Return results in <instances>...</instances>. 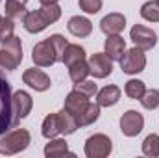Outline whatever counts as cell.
I'll use <instances>...</instances> for the list:
<instances>
[{
  "mask_svg": "<svg viewBox=\"0 0 159 158\" xmlns=\"http://www.w3.org/2000/svg\"><path fill=\"white\" fill-rule=\"evenodd\" d=\"M144 128V117L143 114H139L137 110H128L126 114H122L120 117V130L124 136L128 138H135L143 132Z\"/></svg>",
  "mask_w": 159,
  "mask_h": 158,
  "instance_id": "ba28073f",
  "label": "cell"
},
{
  "mask_svg": "<svg viewBox=\"0 0 159 158\" xmlns=\"http://www.w3.org/2000/svg\"><path fill=\"white\" fill-rule=\"evenodd\" d=\"M69 32L74 36V37H89L91 32H93V22L87 19V17H70L69 19V24H67Z\"/></svg>",
  "mask_w": 159,
  "mask_h": 158,
  "instance_id": "5bb4252c",
  "label": "cell"
},
{
  "mask_svg": "<svg viewBox=\"0 0 159 158\" xmlns=\"http://www.w3.org/2000/svg\"><path fill=\"white\" fill-rule=\"evenodd\" d=\"M74 89H78L80 93H83L85 97H94L96 95V91H98V87H96V84L93 82V80H81V82H76L74 84Z\"/></svg>",
  "mask_w": 159,
  "mask_h": 158,
  "instance_id": "1f68e13d",
  "label": "cell"
},
{
  "mask_svg": "<svg viewBox=\"0 0 159 158\" xmlns=\"http://www.w3.org/2000/svg\"><path fill=\"white\" fill-rule=\"evenodd\" d=\"M141 17L148 22H159V2L148 0L141 6Z\"/></svg>",
  "mask_w": 159,
  "mask_h": 158,
  "instance_id": "cb8c5ba5",
  "label": "cell"
},
{
  "mask_svg": "<svg viewBox=\"0 0 159 158\" xmlns=\"http://www.w3.org/2000/svg\"><path fill=\"white\" fill-rule=\"evenodd\" d=\"M87 102H89V97H85L83 93H80L78 89H72L69 95H67V99H65V110H69L70 114H74V116H78L80 112L87 106Z\"/></svg>",
  "mask_w": 159,
  "mask_h": 158,
  "instance_id": "2e32d148",
  "label": "cell"
},
{
  "mask_svg": "<svg viewBox=\"0 0 159 158\" xmlns=\"http://www.w3.org/2000/svg\"><path fill=\"white\" fill-rule=\"evenodd\" d=\"M157 2H159V0H157Z\"/></svg>",
  "mask_w": 159,
  "mask_h": 158,
  "instance_id": "74e56055",
  "label": "cell"
},
{
  "mask_svg": "<svg viewBox=\"0 0 159 158\" xmlns=\"http://www.w3.org/2000/svg\"><path fill=\"white\" fill-rule=\"evenodd\" d=\"M98 117H100L98 102H87V106L76 116V121H78V126H89L94 121H98Z\"/></svg>",
  "mask_w": 159,
  "mask_h": 158,
  "instance_id": "ac0fdd59",
  "label": "cell"
},
{
  "mask_svg": "<svg viewBox=\"0 0 159 158\" xmlns=\"http://www.w3.org/2000/svg\"><path fill=\"white\" fill-rule=\"evenodd\" d=\"M139 101L146 110H156L159 106V89H146Z\"/></svg>",
  "mask_w": 159,
  "mask_h": 158,
  "instance_id": "f1b7e54d",
  "label": "cell"
},
{
  "mask_svg": "<svg viewBox=\"0 0 159 158\" xmlns=\"http://www.w3.org/2000/svg\"><path fill=\"white\" fill-rule=\"evenodd\" d=\"M22 82H24L26 86H30L32 89H35V91H46V89H50V86H52L50 77H48L44 71L35 69V67L24 71V75H22Z\"/></svg>",
  "mask_w": 159,
  "mask_h": 158,
  "instance_id": "30bf717a",
  "label": "cell"
},
{
  "mask_svg": "<svg viewBox=\"0 0 159 158\" xmlns=\"http://www.w3.org/2000/svg\"><path fill=\"white\" fill-rule=\"evenodd\" d=\"M144 91H146V86H144V82H141V80H128L126 82V86H124V93L129 97V99H135V101H139L143 95H144Z\"/></svg>",
  "mask_w": 159,
  "mask_h": 158,
  "instance_id": "d4e9b609",
  "label": "cell"
},
{
  "mask_svg": "<svg viewBox=\"0 0 159 158\" xmlns=\"http://www.w3.org/2000/svg\"><path fill=\"white\" fill-rule=\"evenodd\" d=\"M32 60H34V63H35L37 67H52L56 62H59V58H57V54H56V50H54L50 39L39 41V43L34 47V50H32Z\"/></svg>",
  "mask_w": 159,
  "mask_h": 158,
  "instance_id": "5b68a950",
  "label": "cell"
},
{
  "mask_svg": "<svg viewBox=\"0 0 159 158\" xmlns=\"http://www.w3.org/2000/svg\"><path fill=\"white\" fill-rule=\"evenodd\" d=\"M26 4L28 0H6V17H9L15 22H22L26 17Z\"/></svg>",
  "mask_w": 159,
  "mask_h": 158,
  "instance_id": "e0dca14e",
  "label": "cell"
},
{
  "mask_svg": "<svg viewBox=\"0 0 159 158\" xmlns=\"http://www.w3.org/2000/svg\"><path fill=\"white\" fill-rule=\"evenodd\" d=\"M102 0H78V6L80 9H83L85 13H89V15H94V13H98L100 9H102Z\"/></svg>",
  "mask_w": 159,
  "mask_h": 158,
  "instance_id": "836d02e7",
  "label": "cell"
},
{
  "mask_svg": "<svg viewBox=\"0 0 159 158\" xmlns=\"http://www.w3.org/2000/svg\"><path fill=\"white\" fill-rule=\"evenodd\" d=\"M43 6H50V4H57V0H39Z\"/></svg>",
  "mask_w": 159,
  "mask_h": 158,
  "instance_id": "e575fe53",
  "label": "cell"
},
{
  "mask_svg": "<svg viewBox=\"0 0 159 158\" xmlns=\"http://www.w3.org/2000/svg\"><path fill=\"white\" fill-rule=\"evenodd\" d=\"M63 155H72L69 151V145L65 140L59 138H52L46 145H44V156L46 158H54V156H63Z\"/></svg>",
  "mask_w": 159,
  "mask_h": 158,
  "instance_id": "ffe728a7",
  "label": "cell"
},
{
  "mask_svg": "<svg viewBox=\"0 0 159 158\" xmlns=\"http://www.w3.org/2000/svg\"><path fill=\"white\" fill-rule=\"evenodd\" d=\"M120 87L119 86H106L100 91H96V102L100 108H109L115 106L120 101Z\"/></svg>",
  "mask_w": 159,
  "mask_h": 158,
  "instance_id": "7c38bea8",
  "label": "cell"
},
{
  "mask_svg": "<svg viewBox=\"0 0 159 158\" xmlns=\"http://www.w3.org/2000/svg\"><path fill=\"white\" fill-rule=\"evenodd\" d=\"M57 117H59V126H61V134H65V136H70V134H74L76 130H78V121H76V116L74 114H70L69 110H61V112H57Z\"/></svg>",
  "mask_w": 159,
  "mask_h": 158,
  "instance_id": "44dd1931",
  "label": "cell"
},
{
  "mask_svg": "<svg viewBox=\"0 0 159 158\" xmlns=\"http://www.w3.org/2000/svg\"><path fill=\"white\" fill-rule=\"evenodd\" d=\"M89 69L94 78H106L113 73V60L106 52H94L89 58Z\"/></svg>",
  "mask_w": 159,
  "mask_h": 158,
  "instance_id": "9c48e42d",
  "label": "cell"
},
{
  "mask_svg": "<svg viewBox=\"0 0 159 158\" xmlns=\"http://www.w3.org/2000/svg\"><path fill=\"white\" fill-rule=\"evenodd\" d=\"M41 13L44 15V19L48 21V24H54L59 21L61 17V7L57 4H50V6H43L41 7Z\"/></svg>",
  "mask_w": 159,
  "mask_h": 158,
  "instance_id": "f546056e",
  "label": "cell"
},
{
  "mask_svg": "<svg viewBox=\"0 0 159 158\" xmlns=\"http://www.w3.org/2000/svg\"><path fill=\"white\" fill-rule=\"evenodd\" d=\"M129 37L141 50H152L157 45V34L144 24H135L129 32Z\"/></svg>",
  "mask_w": 159,
  "mask_h": 158,
  "instance_id": "52a82bcc",
  "label": "cell"
},
{
  "mask_svg": "<svg viewBox=\"0 0 159 158\" xmlns=\"http://www.w3.org/2000/svg\"><path fill=\"white\" fill-rule=\"evenodd\" d=\"M124 50H126V41H124V37H120L119 34L117 36H107V39L104 43V52L109 56V60L120 62Z\"/></svg>",
  "mask_w": 159,
  "mask_h": 158,
  "instance_id": "4fadbf2b",
  "label": "cell"
},
{
  "mask_svg": "<svg viewBox=\"0 0 159 158\" xmlns=\"http://www.w3.org/2000/svg\"><path fill=\"white\" fill-rule=\"evenodd\" d=\"M15 32V21H11L9 17H2L0 21V43L9 39Z\"/></svg>",
  "mask_w": 159,
  "mask_h": 158,
  "instance_id": "4dcf8cb0",
  "label": "cell"
},
{
  "mask_svg": "<svg viewBox=\"0 0 159 158\" xmlns=\"http://www.w3.org/2000/svg\"><path fill=\"white\" fill-rule=\"evenodd\" d=\"M20 63L6 50V48H0V77H4L6 73H11L19 67Z\"/></svg>",
  "mask_w": 159,
  "mask_h": 158,
  "instance_id": "4316f807",
  "label": "cell"
},
{
  "mask_svg": "<svg viewBox=\"0 0 159 158\" xmlns=\"http://www.w3.org/2000/svg\"><path fill=\"white\" fill-rule=\"evenodd\" d=\"M50 43H52V47H54V50H56V54H57V58H59V62L63 60V52H65V47L69 45L67 39L61 36V34H54V36H50L48 37Z\"/></svg>",
  "mask_w": 159,
  "mask_h": 158,
  "instance_id": "d6a6232c",
  "label": "cell"
},
{
  "mask_svg": "<svg viewBox=\"0 0 159 158\" xmlns=\"http://www.w3.org/2000/svg\"><path fill=\"white\" fill-rule=\"evenodd\" d=\"M0 2H2V0H0Z\"/></svg>",
  "mask_w": 159,
  "mask_h": 158,
  "instance_id": "8d00e7d4",
  "label": "cell"
},
{
  "mask_svg": "<svg viewBox=\"0 0 159 158\" xmlns=\"http://www.w3.org/2000/svg\"><path fill=\"white\" fill-rule=\"evenodd\" d=\"M2 48H6L19 63L22 62V41H20V37L11 36L9 39H6L4 43H2Z\"/></svg>",
  "mask_w": 159,
  "mask_h": 158,
  "instance_id": "484cf974",
  "label": "cell"
},
{
  "mask_svg": "<svg viewBox=\"0 0 159 158\" xmlns=\"http://www.w3.org/2000/svg\"><path fill=\"white\" fill-rule=\"evenodd\" d=\"M144 67H146L144 50H141L139 47L124 50V54L120 58V69H122V73H126V75H139V73L144 71Z\"/></svg>",
  "mask_w": 159,
  "mask_h": 158,
  "instance_id": "3957f363",
  "label": "cell"
},
{
  "mask_svg": "<svg viewBox=\"0 0 159 158\" xmlns=\"http://www.w3.org/2000/svg\"><path fill=\"white\" fill-rule=\"evenodd\" d=\"M22 24H24L26 32H30V34H39V32H43V30L48 26V21L44 19V15L41 13V9H35V11H28V13H26Z\"/></svg>",
  "mask_w": 159,
  "mask_h": 158,
  "instance_id": "9a60e30c",
  "label": "cell"
},
{
  "mask_svg": "<svg viewBox=\"0 0 159 158\" xmlns=\"http://www.w3.org/2000/svg\"><path fill=\"white\" fill-rule=\"evenodd\" d=\"M30 143H32V136H30V132L26 128L9 130L7 134H4V138L0 141V155H4V156L19 155L24 149H28Z\"/></svg>",
  "mask_w": 159,
  "mask_h": 158,
  "instance_id": "6da1fadb",
  "label": "cell"
},
{
  "mask_svg": "<svg viewBox=\"0 0 159 158\" xmlns=\"http://www.w3.org/2000/svg\"><path fill=\"white\" fill-rule=\"evenodd\" d=\"M41 134H43V138H46V140L57 138V136L61 134V126H59V117H57V114H48V116L44 117L43 125H41Z\"/></svg>",
  "mask_w": 159,
  "mask_h": 158,
  "instance_id": "d6986e66",
  "label": "cell"
},
{
  "mask_svg": "<svg viewBox=\"0 0 159 158\" xmlns=\"http://www.w3.org/2000/svg\"><path fill=\"white\" fill-rule=\"evenodd\" d=\"M89 75H91V69H89V62H85V60H80L76 63L69 65V77H70V80L74 84L85 80Z\"/></svg>",
  "mask_w": 159,
  "mask_h": 158,
  "instance_id": "603a6c76",
  "label": "cell"
},
{
  "mask_svg": "<svg viewBox=\"0 0 159 158\" xmlns=\"http://www.w3.org/2000/svg\"><path fill=\"white\" fill-rule=\"evenodd\" d=\"M113 151V141L106 134H93L85 140V156L87 158H106Z\"/></svg>",
  "mask_w": 159,
  "mask_h": 158,
  "instance_id": "277c9868",
  "label": "cell"
},
{
  "mask_svg": "<svg viewBox=\"0 0 159 158\" xmlns=\"http://www.w3.org/2000/svg\"><path fill=\"white\" fill-rule=\"evenodd\" d=\"M11 97V84L4 77H0V136L6 134L9 128H15Z\"/></svg>",
  "mask_w": 159,
  "mask_h": 158,
  "instance_id": "7a4b0ae2",
  "label": "cell"
},
{
  "mask_svg": "<svg viewBox=\"0 0 159 158\" xmlns=\"http://www.w3.org/2000/svg\"><path fill=\"white\" fill-rule=\"evenodd\" d=\"M80 60H85V48L81 45H76V43H70L65 47V52H63V63L69 67L72 63H76Z\"/></svg>",
  "mask_w": 159,
  "mask_h": 158,
  "instance_id": "7402d4cb",
  "label": "cell"
},
{
  "mask_svg": "<svg viewBox=\"0 0 159 158\" xmlns=\"http://www.w3.org/2000/svg\"><path fill=\"white\" fill-rule=\"evenodd\" d=\"M143 153L150 158L159 156V136L157 134H150V136L144 138V141H143Z\"/></svg>",
  "mask_w": 159,
  "mask_h": 158,
  "instance_id": "83f0119b",
  "label": "cell"
},
{
  "mask_svg": "<svg viewBox=\"0 0 159 158\" xmlns=\"http://www.w3.org/2000/svg\"><path fill=\"white\" fill-rule=\"evenodd\" d=\"M0 21H2V15H0Z\"/></svg>",
  "mask_w": 159,
  "mask_h": 158,
  "instance_id": "d590c367",
  "label": "cell"
},
{
  "mask_svg": "<svg viewBox=\"0 0 159 158\" xmlns=\"http://www.w3.org/2000/svg\"><path fill=\"white\" fill-rule=\"evenodd\" d=\"M126 26V17L122 13H109L100 21V30L106 36H117Z\"/></svg>",
  "mask_w": 159,
  "mask_h": 158,
  "instance_id": "8fae6325",
  "label": "cell"
},
{
  "mask_svg": "<svg viewBox=\"0 0 159 158\" xmlns=\"http://www.w3.org/2000/svg\"><path fill=\"white\" fill-rule=\"evenodd\" d=\"M11 104H13V123H15V126H17L19 121L26 119L28 114L32 112V108H34V99H32V95H30L28 91H22V89H20V91L13 93Z\"/></svg>",
  "mask_w": 159,
  "mask_h": 158,
  "instance_id": "8992f818",
  "label": "cell"
}]
</instances>
